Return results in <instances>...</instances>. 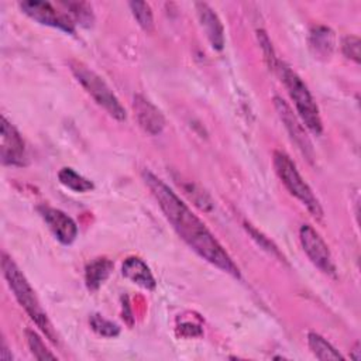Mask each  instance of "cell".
<instances>
[{"label": "cell", "instance_id": "6da1fadb", "mask_svg": "<svg viewBox=\"0 0 361 361\" xmlns=\"http://www.w3.org/2000/svg\"><path fill=\"white\" fill-rule=\"evenodd\" d=\"M142 179L176 234L200 258L220 271L227 272L234 278H240V268L233 258L186 203H183L180 197L151 171H142Z\"/></svg>", "mask_w": 361, "mask_h": 361}, {"label": "cell", "instance_id": "7a4b0ae2", "mask_svg": "<svg viewBox=\"0 0 361 361\" xmlns=\"http://www.w3.org/2000/svg\"><path fill=\"white\" fill-rule=\"evenodd\" d=\"M1 271L8 288L14 293L17 302L30 316V319L37 324V327L45 334V337L49 341L58 344V334L55 333L52 323L44 312L34 289L31 288L30 282L27 281L21 269L17 267V264L6 252L1 254Z\"/></svg>", "mask_w": 361, "mask_h": 361}, {"label": "cell", "instance_id": "3957f363", "mask_svg": "<svg viewBox=\"0 0 361 361\" xmlns=\"http://www.w3.org/2000/svg\"><path fill=\"white\" fill-rule=\"evenodd\" d=\"M276 71L279 72L281 79L296 107L302 124L312 134L320 135L323 131V123L319 113V107L305 82L299 78V75L295 71H292L290 66L281 61H278Z\"/></svg>", "mask_w": 361, "mask_h": 361}, {"label": "cell", "instance_id": "277c9868", "mask_svg": "<svg viewBox=\"0 0 361 361\" xmlns=\"http://www.w3.org/2000/svg\"><path fill=\"white\" fill-rule=\"evenodd\" d=\"M274 168H275L278 178L288 189V192L292 196H295L316 220H322L323 219L322 204H320L319 199L316 197V195L313 193V190L310 189V186L307 185V182L299 173V171H298L295 162L290 159V157L282 151H275L274 152Z\"/></svg>", "mask_w": 361, "mask_h": 361}, {"label": "cell", "instance_id": "5b68a950", "mask_svg": "<svg viewBox=\"0 0 361 361\" xmlns=\"http://www.w3.org/2000/svg\"><path fill=\"white\" fill-rule=\"evenodd\" d=\"M69 69H71L72 75L76 78V80L82 85V87L113 118H116L118 121H124L127 118L126 109L120 103L118 97L114 94V92L110 89V86L94 71H92L83 62L76 61V59L69 61Z\"/></svg>", "mask_w": 361, "mask_h": 361}, {"label": "cell", "instance_id": "8992f818", "mask_svg": "<svg viewBox=\"0 0 361 361\" xmlns=\"http://www.w3.org/2000/svg\"><path fill=\"white\" fill-rule=\"evenodd\" d=\"M21 11L34 21L58 28L68 34H75V21L68 13L58 11L49 1L24 0L18 3Z\"/></svg>", "mask_w": 361, "mask_h": 361}, {"label": "cell", "instance_id": "52a82bcc", "mask_svg": "<svg viewBox=\"0 0 361 361\" xmlns=\"http://www.w3.org/2000/svg\"><path fill=\"white\" fill-rule=\"evenodd\" d=\"M299 240L306 252L307 258L312 261L314 267H317L322 272L334 276L336 275V264L333 261L331 252L320 237V234L310 226L303 224L299 230Z\"/></svg>", "mask_w": 361, "mask_h": 361}, {"label": "cell", "instance_id": "ba28073f", "mask_svg": "<svg viewBox=\"0 0 361 361\" xmlns=\"http://www.w3.org/2000/svg\"><path fill=\"white\" fill-rule=\"evenodd\" d=\"M0 157L4 165L23 166L27 162L24 140L17 131V128L4 116H1Z\"/></svg>", "mask_w": 361, "mask_h": 361}, {"label": "cell", "instance_id": "9c48e42d", "mask_svg": "<svg viewBox=\"0 0 361 361\" xmlns=\"http://www.w3.org/2000/svg\"><path fill=\"white\" fill-rule=\"evenodd\" d=\"M41 217L56 237V240L65 245L72 244L78 237V226L66 213L51 206L38 207Z\"/></svg>", "mask_w": 361, "mask_h": 361}, {"label": "cell", "instance_id": "30bf717a", "mask_svg": "<svg viewBox=\"0 0 361 361\" xmlns=\"http://www.w3.org/2000/svg\"><path fill=\"white\" fill-rule=\"evenodd\" d=\"M133 110L140 127L149 135H158L165 128V118L162 113L142 94L134 96Z\"/></svg>", "mask_w": 361, "mask_h": 361}, {"label": "cell", "instance_id": "8fae6325", "mask_svg": "<svg viewBox=\"0 0 361 361\" xmlns=\"http://www.w3.org/2000/svg\"><path fill=\"white\" fill-rule=\"evenodd\" d=\"M274 104H275V109H276V113H278L279 118L285 124V127H286L288 133L290 134L292 140L295 141V144L303 151V154L310 155L312 144H310V140H309V137L305 131V127H303L302 121L293 114V111L290 110V107L288 106V103L282 97L275 96L274 97Z\"/></svg>", "mask_w": 361, "mask_h": 361}, {"label": "cell", "instance_id": "7c38bea8", "mask_svg": "<svg viewBox=\"0 0 361 361\" xmlns=\"http://www.w3.org/2000/svg\"><path fill=\"white\" fill-rule=\"evenodd\" d=\"M195 8L212 48L216 51H221L224 47V28L219 16L207 3H196Z\"/></svg>", "mask_w": 361, "mask_h": 361}, {"label": "cell", "instance_id": "4fadbf2b", "mask_svg": "<svg viewBox=\"0 0 361 361\" xmlns=\"http://www.w3.org/2000/svg\"><path fill=\"white\" fill-rule=\"evenodd\" d=\"M121 272L128 281L147 290H152L157 286L155 278L149 267L138 257L126 258L121 265Z\"/></svg>", "mask_w": 361, "mask_h": 361}, {"label": "cell", "instance_id": "5bb4252c", "mask_svg": "<svg viewBox=\"0 0 361 361\" xmlns=\"http://www.w3.org/2000/svg\"><path fill=\"white\" fill-rule=\"evenodd\" d=\"M309 44L316 58L329 59L336 44L334 32L326 25H314L310 30Z\"/></svg>", "mask_w": 361, "mask_h": 361}, {"label": "cell", "instance_id": "9a60e30c", "mask_svg": "<svg viewBox=\"0 0 361 361\" xmlns=\"http://www.w3.org/2000/svg\"><path fill=\"white\" fill-rule=\"evenodd\" d=\"M113 271V262L106 257L92 259L85 268V283L87 290L96 292L110 276Z\"/></svg>", "mask_w": 361, "mask_h": 361}, {"label": "cell", "instance_id": "2e32d148", "mask_svg": "<svg viewBox=\"0 0 361 361\" xmlns=\"http://www.w3.org/2000/svg\"><path fill=\"white\" fill-rule=\"evenodd\" d=\"M58 180L65 188L71 189L72 192H78V193H85V192L94 189V185L90 179L85 178L83 175L78 173L73 168H69V166H63L59 169Z\"/></svg>", "mask_w": 361, "mask_h": 361}, {"label": "cell", "instance_id": "e0dca14e", "mask_svg": "<svg viewBox=\"0 0 361 361\" xmlns=\"http://www.w3.org/2000/svg\"><path fill=\"white\" fill-rule=\"evenodd\" d=\"M307 345L313 355L319 360H344L338 350H336L323 336L314 331L307 334Z\"/></svg>", "mask_w": 361, "mask_h": 361}, {"label": "cell", "instance_id": "ac0fdd59", "mask_svg": "<svg viewBox=\"0 0 361 361\" xmlns=\"http://www.w3.org/2000/svg\"><path fill=\"white\" fill-rule=\"evenodd\" d=\"M61 4L68 10L71 18L76 23H79L83 27H90L93 24V13L90 4L85 1H61Z\"/></svg>", "mask_w": 361, "mask_h": 361}, {"label": "cell", "instance_id": "d6986e66", "mask_svg": "<svg viewBox=\"0 0 361 361\" xmlns=\"http://www.w3.org/2000/svg\"><path fill=\"white\" fill-rule=\"evenodd\" d=\"M128 7L131 10V14L137 20L138 25L145 31V32H152L154 31V16L151 11V7L145 1H130Z\"/></svg>", "mask_w": 361, "mask_h": 361}, {"label": "cell", "instance_id": "ffe728a7", "mask_svg": "<svg viewBox=\"0 0 361 361\" xmlns=\"http://www.w3.org/2000/svg\"><path fill=\"white\" fill-rule=\"evenodd\" d=\"M25 338H27V343H28V347L32 353V355L37 358V360H56V355L52 354L44 344L42 338L38 336L37 331L34 330H30L27 329L25 330Z\"/></svg>", "mask_w": 361, "mask_h": 361}, {"label": "cell", "instance_id": "44dd1931", "mask_svg": "<svg viewBox=\"0 0 361 361\" xmlns=\"http://www.w3.org/2000/svg\"><path fill=\"white\" fill-rule=\"evenodd\" d=\"M89 322L93 331H96L102 337H117L120 334V327L116 323L104 319L97 313L92 314Z\"/></svg>", "mask_w": 361, "mask_h": 361}, {"label": "cell", "instance_id": "7402d4cb", "mask_svg": "<svg viewBox=\"0 0 361 361\" xmlns=\"http://www.w3.org/2000/svg\"><path fill=\"white\" fill-rule=\"evenodd\" d=\"M257 35H258V41H259V47L262 48V52H264V58L268 63L269 68L272 69H276V65H278V58L274 52V48H272V44H271V39L267 35V32L264 30H258L257 31Z\"/></svg>", "mask_w": 361, "mask_h": 361}, {"label": "cell", "instance_id": "603a6c76", "mask_svg": "<svg viewBox=\"0 0 361 361\" xmlns=\"http://www.w3.org/2000/svg\"><path fill=\"white\" fill-rule=\"evenodd\" d=\"M341 52L345 58L360 63V38L355 35H347L341 41Z\"/></svg>", "mask_w": 361, "mask_h": 361}, {"label": "cell", "instance_id": "cb8c5ba5", "mask_svg": "<svg viewBox=\"0 0 361 361\" xmlns=\"http://www.w3.org/2000/svg\"><path fill=\"white\" fill-rule=\"evenodd\" d=\"M245 228H247V231L252 235V238L254 240H257V243L264 248V250H267L268 252H271L272 255H276V257H279L281 258V254H279V251H278V248L265 237V235H262L258 230H255V228H252V226L251 224H247L245 223Z\"/></svg>", "mask_w": 361, "mask_h": 361}, {"label": "cell", "instance_id": "d4e9b609", "mask_svg": "<svg viewBox=\"0 0 361 361\" xmlns=\"http://www.w3.org/2000/svg\"><path fill=\"white\" fill-rule=\"evenodd\" d=\"M0 360H4V361H8V360H13V354L8 353V348L6 345V341L3 340L1 341V350H0Z\"/></svg>", "mask_w": 361, "mask_h": 361}, {"label": "cell", "instance_id": "484cf974", "mask_svg": "<svg viewBox=\"0 0 361 361\" xmlns=\"http://www.w3.org/2000/svg\"><path fill=\"white\" fill-rule=\"evenodd\" d=\"M358 348H360V343H355V347L353 348V354H351V358L355 360V361L360 360V354H358L360 350H358Z\"/></svg>", "mask_w": 361, "mask_h": 361}]
</instances>
